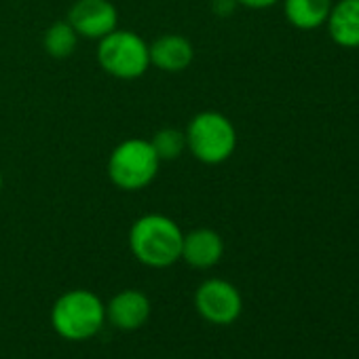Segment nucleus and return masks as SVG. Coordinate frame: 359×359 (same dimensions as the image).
Wrapping results in <instances>:
<instances>
[{
  "instance_id": "nucleus-1",
  "label": "nucleus",
  "mask_w": 359,
  "mask_h": 359,
  "mask_svg": "<svg viewBox=\"0 0 359 359\" xmlns=\"http://www.w3.org/2000/svg\"><path fill=\"white\" fill-rule=\"evenodd\" d=\"M182 229L163 214H146L129 229L133 258L150 269H167L182 258Z\"/></svg>"
},
{
  "instance_id": "nucleus-2",
  "label": "nucleus",
  "mask_w": 359,
  "mask_h": 359,
  "mask_svg": "<svg viewBox=\"0 0 359 359\" xmlns=\"http://www.w3.org/2000/svg\"><path fill=\"white\" fill-rule=\"evenodd\" d=\"M106 323V304L89 290L64 292L51 309L53 330L72 342H83L102 332Z\"/></svg>"
},
{
  "instance_id": "nucleus-3",
  "label": "nucleus",
  "mask_w": 359,
  "mask_h": 359,
  "mask_svg": "<svg viewBox=\"0 0 359 359\" xmlns=\"http://www.w3.org/2000/svg\"><path fill=\"white\" fill-rule=\"evenodd\" d=\"M187 148L205 165L229 161L237 148V129L229 116L216 110H205L193 116L187 127Z\"/></svg>"
},
{
  "instance_id": "nucleus-4",
  "label": "nucleus",
  "mask_w": 359,
  "mask_h": 359,
  "mask_svg": "<svg viewBox=\"0 0 359 359\" xmlns=\"http://www.w3.org/2000/svg\"><path fill=\"white\" fill-rule=\"evenodd\" d=\"M158 156L150 140L129 137L121 142L108 158L110 182L127 193L146 189L158 173Z\"/></svg>"
},
{
  "instance_id": "nucleus-5",
  "label": "nucleus",
  "mask_w": 359,
  "mask_h": 359,
  "mask_svg": "<svg viewBox=\"0 0 359 359\" xmlns=\"http://www.w3.org/2000/svg\"><path fill=\"white\" fill-rule=\"evenodd\" d=\"M97 64L114 79H140L150 66L148 43L131 30L116 28L97 41Z\"/></svg>"
},
{
  "instance_id": "nucleus-6",
  "label": "nucleus",
  "mask_w": 359,
  "mask_h": 359,
  "mask_svg": "<svg viewBox=\"0 0 359 359\" xmlns=\"http://www.w3.org/2000/svg\"><path fill=\"white\" fill-rule=\"evenodd\" d=\"M195 309L201 319L214 325H231L241 317V292L226 279H208L195 292Z\"/></svg>"
},
{
  "instance_id": "nucleus-7",
  "label": "nucleus",
  "mask_w": 359,
  "mask_h": 359,
  "mask_svg": "<svg viewBox=\"0 0 359 359\" xmlns=\"http://www.w3.org/2000/svg\"><path fill=\"white\" fill-rule=\"evenodd\" d=\"M68 24L89 41H100L118 24V11L110 0H76L68 11Z\"/></svg>"
},
{
  "instance_id": "nucleus-8",
  "label": "nucleus",
  "mask_w": 359,
  "mask_h": 359,
  "mask_svg": "<svg viewBox=\"0 0 359 359\" xmlns=\"http://www.w3.org/2000/svg\"><path fill=\"white\" fill-rule=\"evenodd\" d=\"M150 298L140 290H123L114 294L106 304V321L121 332L140 330L150 317Z\"/></svg>"
},
{
  "instance_id": "nucleus-9",
  "label": "nucleus",
  "mask_w": 359,
  "mask_h": 359,
  "mask_svg": "<svg viewBox=\"0 0 359 359\" xmlns=\"http://www.w3.org/2000/svg\"><path fill=\"white\" fill-rule=\"evenodd\" d=\"M224 256V239L214 229H195L184 233L182 258L189 266L205 271L216 266Z\"/></svg>"
},
{
  "instance_id": "nucleus-10",
  "label": "nucleus",
  "mask_w": 359,
  "mask_h": 359,
  "mask_svg": "<svg viewBox=\"0 0 359 359\" xmlns=\"http://www.w3.org/2000/svg\"><path fill=\"white\" fill-rule=\"evenodd\" d=\"M150 66H156L163 72H182L195 60V49L191 41L182 34H163L148 45Z\"/></svg>"
},
{
  "instance_id": "nucleus-11",
  "label": "nucleus",
  "mask_w": 359,
  "mask_h": 359,
  "mask_svg": "<svg viewBox=\"0 0 359 359\" xmlns=\"http://www.w3.org/2000/svg\"><path fill=\"white\" fill-rule=\"evenodd\" d=\"M330 39L342 49L359 47V0H338L327 15Z\"/></svg>"
},
{
  "instance_id": "nucleus-12",
  "label": "nucleus",
  "mask_w": 359,
  "mask_h": 359,
  "mask_svg": "<svg viewBox=\"0 0 359 359\" xmlns=\"http://www.w3.org/2000/svg\"><path fill=\"white\" fill-rule=\"evenodd\" d=\"M334 0H283L285 20L298 30H317L325 26Z\"/></svg>"
},
{
  "instance_id": "nucleus-13",
  "label": "nucleus",
  "mask_w": 359,
  "mask_h": 359,
  "mask_svg": "<svg viewBox=\"0 0 359 359\" xmlns=\"http://www.w3.org/2000/svg\"><path fill=\"white\" fill-rule=\"evenodd\" d=\"M79 39L81 36L74 32V28L66 20V22H57V24H53V26L47 28L45 39H43V45H45V51L51 57L66 60V57H70L76 51Z\"/></svg>"
},
{
  "instance_id": "nucleus-14",
  "label": "nucleus",
  "mask_w": 359,
  "mask_h": 359,
  "mask_svg": "<svg viewBox=\"0 0 359 359\" xmlns=\"http://www.w3.org/2000/svg\"><path fill=\"white\" fill-rule=\"evenodd\" d=\"M150 144H152L161 163L163 161H175L187 150V133L175 129V127H165L152 135Z\"/></svg>"
},
{
  "instance_id": "nucleus-15",
  "label": "nucleus",
  "mask_w": 359,
  "mask_h": 359,
  "mask_svg": "<svg viewBox=\"0 0 359 359\" xmlns=\"http://www.w3.org/2000/svg\"><path fill=\"white\" fill-rule=\"evenodd\" d=\"M277 3H279V0H237V5L248 7V9H256V11H260V9H271V7H275Z\"/></svg>"
},
{
  "instance_id": "nucleus-16",
  "label": "nucleus",
  "mask_w": 359,
  "mask_h": 359,
  "mask_svg": "<svg viewBox=\"0 0 359 359\" xmlns=\"http://www.w3.org/2000/svg\"><path fill=\"white\" fill-rule=\"evenodd\" d=\"M237 7V0H214V11L222 18L231 15Z\"/></svg>"
},
{
  "instance_id": "nucleus-17",
  "label": "nucleus",
  "mask_w": 359,
  "mask_h": 359,
  "mask_svg": "<svg viewBox=\"0 0 359 359\" xmlns=\"http://www.w3.org/2000/svg\"><path fill=\"white\" fill-rule=\"evenodd\" d=\"M0 191H3V173H0Z\"/></svg>"
}]
</instances>
